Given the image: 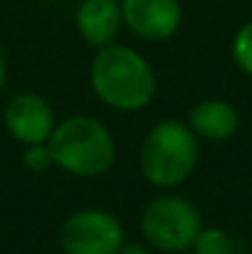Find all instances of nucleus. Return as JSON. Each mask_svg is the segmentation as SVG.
I'll list each match as a JSON object with an SVG mask.
<instances>
[{"mask_svg":"<svg viewBox=\"0 0 252 254\" xmlns=\"http://www.w3.org/2000/svg\"><path fill=\"white\" fill-rule=\"evenodd\" d=\"M47 146L55 166L80 178L106 173L116 158V146L109 128L91 116H70L60 126L55 124Z\"/></svg>","mask_w":252,"mask_h":254,"instance_id":"f03ea898","label":"nucleus"},{"mask_svg":"<svg viewBox=\"0 0 252 254\" xmlns=\"http://www.w3.org/2000/svg\"><path fill=\"white\" fill-rule=\"evenodd\" d=\"M89 79L94 94L119 111H139L156 94L151 64L124 45H104L91 60Z\"/></svg>","mask_w":252,"mask_h":254,"instance_id":"f257e3e1","label":"nucleus"},{"mask_svg":"<svg viewBox=\"0 0 252 254\" xmlns=\"http://www.w3.org/2000/svg\"><path fill=\"white\" fill-rule=\"evenodd\" d=\"M2 121L15 141L32 146V143H45L50 138L55 128V111L42 96L25 91L5 104Z\"/></svg>","mask_w":252,"mask_h":254,"instance_id":"423d86ee","label":"nucleus"},{"mask_svg":"<svg viewBox=\"0 0 252 254\" xmlns=\"http://www.w3.org/2000/svg\"><path fill=\"white\" fill-rule=\"evenodd\" d=\"M5 84V60H2V52H0V89Z\"/></svg>","mask_w":252,"mask_h":254,"instance_id":"4468645a","label":"nucleus"},{"mask_svg":"<svg viewBox=\"0 0 252 254\" xmlns=\"http://www.w3.org/2000/svg\"><path fill=\"white\" fill-rule=\"evenodd\" d=\"M124 22L144 40H168L180 27L178 0H121Z\"/></svg>","mask_w":252,"mask_h":254,"instance_id":"0eeeda50","label":"nucleus"},{"mask_svg":"<svg viewBox=\"0 0 252 254\" xmlns=\"http://www.w3.org/2000/svg\"><path fill=\"white\" fill-rule=\"evenodd\" d=\"M188 126L195 136L208 141H230L240 128V116L233 104L220 99L200 101L188 114Z\"/></svg>","mask_w":252,"mask_h":254,"instance_id":"1a4fd4ad","label":"nucleus"},{"mask_svg":"<svg viewBox=\"0 0 252 254\" xmlns=\"http://www.w3.org/2000/svg\"><path fill=\"white\" fill-rule=\"evenodd\" d=\"M22 163H25V168L32 170V173H42V170H47L50 166H55V158H52V153H50V146H45V143H32V146H27V151L22 153Z\"/></svg>","mask_w":252,"mask_h":254,"instance_id":"f8f14e48","label":"nucleus"},{"mask_svg":"<svg viewBox=\"0 0 252 254\" xmlns=\"http://www.w3.org/2000/svg\"><path fill=\"white\" fill-rule=\"evenodd\" d=\"M124 22L119 0H82L77 7V30L91 47L109 45Z\"/></svg>","mask_w":252,"mask_h":254,"instance_id":"6e6552de","label":"nucleus"},{"mask_svg":"<svg viewBox=\"0 0 252 254\" xmlns=\"http://www.w3.org/2000/svg\"><path fill=\"white\" fill-rule=\"evenodd\" d=\"M144 237L161 252H183L190 250L203 220L198 207L178 195H161L151 200L141 215Z\"/></svg>","mask_w":252,"mask_h":254,"instance_id":"20e7f679","label":"nucleus"},{"mask_svg":"<svg viewBox=\"0 0 252 254\" xmlns=\"http://www.w3.org/2000/svg\"><path fill=\"white\" fill-rule=\"evenodd\" d=\"M60 245L65 254H119L124 247V227L111 212L86 207L65 220Z\"/></svg>","mask_w":252,"mask_h":254,"instance_id":"39448f33","label":"nucleus"},{"mask_svg":"<svg viewBox=\"0 0 252 254\" xmlns=\"http://www.w3.org/2000/svg\"><path fill=\"white\" fill-rule=\"evenodd\" d=\"M190 250H193V254H235V245H233L228 232H223L218 227H210V230L198 232Z\"/></svg>","mask_w":252,"mask_h":254,"instance_id":"9d476101","label":"nucleus"},{"mask_svg":"<svg viewBox=\"0 0 252 254\" xmlns=\"http://www.w3.org/2000/svg\"><path fill=\"white\" fill-rule=\"evenodd\" d=\"M139 163L151 185L175 188L198 163V136L180 121H164L149 131Z\"/></svg>","mask_w":252,"mask_h":254,"instance_id":"7ed1b4c3","label":"nucleus"},{"mask_svg":"<svg viewBox=\"0 0 252 254\" xmlns=\"http://www.w3.org/2000/svg\"><path fill=\"white\" fill-rule=\"evenodd\" d=\"M119 254H151V252L144 250L141 245H124V247L119 250Z\"/></svg>","mask_w":252,"mask_h":254,"instance_id":"ddd939ff","label":"nucleus"},{"mask_svg":"<svg viewBox=\"0 0 252 254\" xmlns=\"http://www.w3.org/2000/svg\"><path fill=\"white\" fill-rule=\"evenodd\" d=\"M233 60L245 74L252 77V20L238 30L233 40Z\"/></svg>","mask_w":252,"mask_h":254,"instance_id":"9b49d317","label":"nucleus"}]
</instances>
